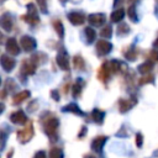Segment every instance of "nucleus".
I'll use <instances>...</instances> for the list:
<instances>
[{"instance_id": "f257e3e1", "label": "nucleus", "mask_w": 158, "mask_h": 158, "mask_svg": "<svg viewBox=\"0 0 158 158\" xmlns=\"http://www.w3.org/2000/svg\"><path fill=\"white\" fill-rule=\"evenodd\" d=\"M58 125H59V121L54 117V116H51L43 121V130L44 132L52 138V139H57V128H58Z\"/></svg>"}, {"instance_id": "f03ea898", "label": "nucleus", "mask_w": 158, "mask_h": 158, "mask_svg": "<svg viewBox=\"0 0 158 158\" xmlns=\"http://www.w3.org/2000/svg\"><path fill=\"white\" fill-rule=\"evenodd\" d=\"M27 14L22 17L26 22H28L30 25H37L40 22V17H38V11L36 9V6L33 4H28L27 5Z\"/></svg>"}, {"instance_id": "7ed1b4c3", "label": "nucleus", "mask_w": 158, "mask_h": 158, "mask_svg": "<svg viewBox=\"0 0 158 158\" xmlns=\"http://www.w3.org/2000/svg\"><path fill=\"white\" fill-rule=\"evenodd\" d=\"M32 136H33V125L31 121L27 123V126L25 128H22L21 131L17 132V138L21 143H27L32 138Z\"/></svg>"}, {"instance_id": "20e7f679", "label": "nucleus", "mask_w": 158, "mask_h": 158, "mask_svg": "<svg viewBox=\"0 0 158 158\" xmlns=\"http://www.w3.org/2000/svg\"><path fill=\"white\" fill-rule=\"evenodd\" d=\"M57 63H58V67L63 70H68L69 69V56L67 53V51L64 48H60L58 51V54H57Z\"/></svg>"}, {"instance_id": "39448f33", "label": "nucleus", "mask_w": 158, "mask_h": 158, "mask_svg": "<svg viewBox=\"0 0 158 158\" xmlns=\"http://www.w3.org/2000/svg\"><path fill=\"white\" fill-rule=\"evenodd\" d=\"M20 46L26 51V52H31L36 48L37 43H36V40L31 36H22L21 40H20Z\"/></svg>"}, {"instance_id": "423d86ee", "label": "nucleus", "mask_w": 158, "mask_h": 158, "mask_svg": "<svg viewBox=\"0 0 158 158\" xmlns=\"http://www.w3.org/2000/svg\"><path fill=\"white\" fill-rule=\"evenodd\" d=\"M112 49V44L109 41L105 40H100L96 43V52L99 56H106L109 52H111Z\"/></svg>"}, {"instance_id": "0eeeda50", "label": "nucleus", "mask_w": 158, "mask_h": 158, "mask_svg": "<svg viewBox=\"0 0 158 158\" xmlns=\"http://www.w3.org/2000/svg\"><path fill=\"white\" fill-rule=\"evenodd\" d=\"M16 60L10 54H2L1 56V67L5 72H11L15 68Z\"/></svg>"}, {"instance_id": "6e6552de", "label": "nucleus", "mask_w": 158, "mask_h": 158, "mask_svg": "<svg viewBox=\"0 0 158 158\" xmlns=\"http://www.w3.org/2000/svg\"><path fill=\"white\" fill-rule=\"evenodd\" d=\"M136 102H137V100H136L135 98H131V99H120V100H118V109H120V112L125 114L126 111H128L130 109H132Z\"/></svg>"}, {"instance_id": "1a4fd4ad", "label": "nucleus", "mask_w": 158, "mask_h": 158, "mask_svg": "<svg viewBox=\"0 0 158 158\" xmlns=\"http://www.w3.org/2000/svg\"><path fill=\"white\" fill-rule=\"evenodd\" d=\"M5 48H6V52L10 56H17L20 53V46H19V43L15 38H9L7 42H6Z\"/></svg>"}, {"instance_id": "9d476101", "label": "nucleus", "mask_w": 158, "mask_h": 158, "mask_svg": "<svg viewBox=\"0 0 158 158\" xmlns=\"http://www.w3.org/2000/svg\"><path fill=\"white\" fill-rule=\"evenodd\" d=\"M36 64L31 59H25L21 65V73L23 75H32L36 72Z\"/></svg>"}, {"instance_id": "9b49d317", "label": "nucleus", "mask_w": 158, "mask_h": 158, "mask_svg": "<svg viewBox=\"0 0 158 158\" xmlns=\"http://www.w3.org/2000/svg\"><path fill=\"white\" fill-rule=\"evenodd\" d=\"M106 21V16L104 14H91L88 17V22L93 26H101Z\"/></svg>"}, {"instance_id": "f8f14e48", "label": "nucleus", "mask_w": 158, "mask_h": 158, "mask_svg": "<svg viewBox=\"0 0 158 158\" xmlns=\"http://www.w3.org/2000/svg\"><path fill=\"white\" fill-rule=\"evenodd\" d=\"M10 121L12 123H15V125H23V123H26L27 117L23 114V111L19 110V111H15V112H12L10 115Z\"/></svg>"}, {"instance_id": "ddd939ff", "label": "nucleus", "mask_w": 158, "mask_h": 158, "mask_svg": "<svg viewBox=\"0 0 158 158\" xmlns=\"http://www.w3.org/2000/svg\"><path fill=\"white\" fill-rule=\"evenodd\" d=\"M106 141H107L106 136H98V137H95L93 139V142H91V149L94 152H96V153H100Z\"/></svg>"}, {"instance_id": "4468645a", "label": "nucleus", "mask_w": 158, "mask_h": 158, "mask_svg": "<svg viewBox=\"0 0 158 158\" xmlns=\"http://www.w3.org/2000/svg\"><path fill=\"white\" fill-rule=\"evenodd\" d=\"M68 20H69L73 25L78 26V25H81V23L85 21V16H84L83 12L73 11V12H69V14H68Z\"/></svg>"}, {"instance_id": "2eb2a0df", "label": "nucleus", "mask_w": 158, "mask_h": 158, "mask_svg": "<svg viewBox=\"0 0 158 158\" xmlns=\"http://www.w3.org/2000/svg\"><path fill=\"white\" fill-rule=\"evenodd\" d=\"M0 25L1 27L5 30V31H10L12 28V25H14V21H12V17L9 15V14H4L0 19Z\"/></svg>"}, {"instance_id": "dca6fc26", "label": "nucleus", "mask_w": 158, "mask_h": 158, "mask_svg": "<svg viewBox=\"0 0 158 158\" xmlns=\"http://www.w3.org/2000/svg\"><path fill=\"white\" fill-rule=\"evenodd\" d=\"M110 69H109V65H107V62H105L101 67H100V69H99V72H98V78L100 79V80H102L104 83H106L107 81V79H109V77H110Z\"/></svg>"}, {"instance_id": "f3484780", "label": "nucleus", "mask_w": 158, "mask_h": 158, "mask_svg": "<svg viewBox=\"0 0 158 158\" xmlns=\"http://www.w3.org/2000/svg\"><path fill=\"white\" fill-rule=\"evenodd\" d=\"M28 96H30V91H28V90H23V91L17 93V94L14 95L12 102H14V105H19L20 102H22L23 100H26Z\"/></svg>"}, {"instance_id": "a211bd4d", "label": "nucleus", "mask_w": 158, "mask_h": 158, "mask_svg": "<svg viewBox=\"0 0 158 158\" xmlns=\"http://www.w3.org/2000/svg\"><path fill=\"white\" fill-rule=\"evenodd\" d=\"M107 65H109V69H110L111 73H117L123 67V63L120 62V60H117V59H112V60L107 62Z\"/></svg>"}, {"instance_id": "6ab92c4d", "label": "nucleus", "mask_w": 158, "mask_h": 158, "mask_svg": "<svg viewBox=\"0 0 158 158\" xmlns=\"http://www.w3.org/2000/svg\"><path fill=\"white\" fill-rule=\"evenodd\" d=\"M153 62L152 60H148V62H144V63H142L137 69H138V72L142 74V75H147L152 69H153Z\"/></svg>"}, {"instance_id": "aec40b11", "label": "nucleus", "mask_w": 158, "mask_h": 158, "mask_svg": "<svg viewBox=\"0 0 158 158\" xmlns=\"http://www.w3.org/2000/svg\"><path fill=\"white\" fill-rule=\"evenodd\" d=\"M91 117L96 123L101 125L102 121H104V117H105V112L102 110H100V109H94L93 112H91Z\"/></svg>"}, {"instance_id": "412c9836", "label": "nucleus", "mask_w": 158, "mask_h": 158, "mask_svg": "<svg viewBox=\"0 0 158 158\" xmlns=\"http://www.w3.org/2000/svg\"><path fill=\"white\" fill-rule=\"evenodd\" d=\"M31 60L37 65V64H43L44 62H47V56L42 52L40 53H35L32 57H31Z\"/></svg>"}, {"instance_id": "4be33fe9", "label": "nucleus", "mask_w": 158, "mask_h": 158, "mask_svg": "<svg viewBox=\"0 0 158 158\" xmlns=\"http://www.w3.org/2000/svg\"><path fill=\"white\" fill-rule=\"evenodd\" d=\"M63 111H69V112H74V114H77V115H84V112L79 109V106L77 105V104H74V102H72V104H68L67 106H64L63 109H62Z\"/></svg>"}, {"instance_id": "5701e85b", "label": "nucleus", "mask_w": 158, "mask_h": 158, "mask_svg": "<svg viewBox=\"0 0 158 158\" xmlns=\"http://www.w3.org/2000/svg\"><path fill=\"white\" fill-rule=\"evenodd\" d=\"M125 17V10L123 9H117L111 14V21L112 22H120Z\"/></svg>"}, {"instance_id": "b1692460", "label": "nucleus", "mask_w": 158, "mask_h": 158, "mask_svg": "<svg viewBox=\"0 0 158 158\" xmlns=\"http://www.w3.org/2000/svg\"><path fill=\"white\" fill-rule=\"evenodd\" d=\"M83 85H84V80L83 79H77L75 84L73 85V96L74 98H78L81 93V89H83Z\"/></svg>"}, {"instance_id": "393cba45", "label": "nucleus", "mask_w": 158, "mask_h": 158, "mask_svg": "<svg viewBox=\"0 0 158 158\" xmlns=\"http://www.w3.org/2000/svg\"><path fill=\"white\" fill-rule=\"evenodd\" d=\"M125 57H126V59H128L130 62H133V60L137 59V57H138V52H137V49L132 46V47H130V49L126 52Z\"/></svg>"}, {"instance_id": "a878e982", "label": "nucleus", "mask_w": 158, "mask_h": 158, "mask_svg": "<svg viewBox=\"0 0 158 158\" xmlns=\"http://www.w3.org/2000/svg\"><path fill=\"white\" fill-rule=\"evenodd\" d=\"M73 63H74V68H75V69L84 70V68H85V62H84V59H83L81 56H75L74 59H73Z\"/></svg>"}, {"instance_id": "bb28decb", "label": "nucleus", "mask_w": 158, "mask_h": 158, "mask_svg": "<svg viewBox=\"0 0 158 158\" xmlns=\"http://www.w3.org/2000/svg\"><path fill=\"white\" fill-rule=\"evenodd\" d=\"M95 37H96L95 31H94L91 27H86V28H85V38H86V42H88V43L94 42V41H95Z\"/></svg>"}, {"instance_id": "cd10ccee", "label": "nucleus", "mask_w": 158, "mask_h": 158, "mask_svg": "<svg viewBox=\"0 0 158 158\" xmlns=\"http://www.w3.org/2000/svg\"><path fill=\"white\" fill-rule=\"evenodd\" d=\"M48 158H63V152H62V149L58 148V147H53V148L49 151Z\"/></svg>"}, {"instance_id": "c85d7f7f", "label": "nucleus", "mask_w": 158, "mask_h": 158, "mask_svg": "<svg viewBox=\"0 0 158 158\" xmlns=\"http://www.w3.org/2000/svg\"><path fill=\"white\" fill-rule=\"evenodd\" d=\"M127 15H128V17H130L131 21H133V22L138 21L137 12H136V5H131V6L128 7V10H127Z\"/></svg>"}, {"instance_id": "c756f323", "label": "nucleus", "mask_w": 158, "mask_h": 158, "mask_svg": "<svg viewBox=\"0 0 158 158\" xmlns=\"http://www.w3.org/2000/svg\"><path fill=\"white\" fill-rule=\"evenodd\" d=\"M53 27H54V30L57 31V33H58L60 37L64 36V27H63V23H62L60 21H58V20L53 21Z\"/></svg>"}, {"instance_id": "7c9ffc66", "label": "nucleus", "mask_w": 158, "mask_h": 158, "mask_svg": "<svg viewBox=\"0 0 158 158\" xmlns=\"http://www.w3.org/2000/svg\"><path fill=\"white\" fill-rule=\"evenodd\" d=\"M128 32H130V27H128L127 23H120V25L117 26V35L125 36V35H127Z\"/></svg>"}, {"instance_id": "2f4dec72", "label": "nucleus", "mask_w": 158, "mask_h": 158, "mask_svg": "<svg viewBox=\"0 0 158 158\" xmlns=\"http://www.w3.org/2000/svg\"><path fill=\"white\" fill-rule=\"evenodd\" d=\"M111 33H112V28H111L110 25L105 26V27L100 31V36H102V37H111Z\"/></svg>"}, {"instance_id": "473e14b6", "label": "nucleus", "mask_w": 158, "mask_h": 158, "mask_svg": "<svg viewBox=\"0 0 158 158\" xmlns=\"http://www.w3.org/2000/svg\"><path fill=\"white\" fill-rule=\"evenodd\" d=\"M154 81V77L152 75V74H147V75H144L143 78H141L139 79V84H146V83H153Z\"/></svg>"}, {"instance_id": "72a5a7b5", "label": "nucleus", "mask_w": 158, "mask_h": 158, "mask_svg": "<svg viewBox=\"0 0 158 158\" xmlns=\"http://www.w3.org/2000/svg\"><path fill=\"white\" fill-rule=\"evenodd\" d=\"M149 60H152L153 63L154 62H158V51L157 49H152L151 52H149Z\"/></svg>"}, {"instance_id": "f704fd0d", "label": "nucleus", "mask_w": 158, "mask_h": 158, "mask_svg": "<svg viewBox=\"0 0 158 158\" xmlns=\"http://www.w3.org/2000/svg\"><path fill=\"white\" fill-rule=\"evenodd\" d=\"M38 5H40V10L44 14H47V0H37Z\"/></svg>"}, {"instance_id": "c9c22d12", "label": "nucleus", "mask_w": 158, "mask_h": 158, "mask_svg": "<svg viewBox=\"0 0 158 158\" xmlns=\"http://www.w3.org/2000/svg\"><path fill=\"white\" fill-rule=\"evenodd\" d=\"M142 141H143L142 135L137 133V136H136V144H137V147H142Z\"/></svg>"}, {"instance_id": "e433bc0d", "label": "nucleus", "mask_w": 158, "mask_h": 158, "mask_svg": "<svg viewBox=\"0 0 158 158\" xmlns=\"http://www.w3.org/2000/svg\"><path fill=\"white\" fill-rule=\"evenodd\" d=\"M33 158H47V157H46V153H44L43 151H40V152H37V153L35 154Z\"/></svg>"}, {"instance_id": "4c0bfd02", "label": "nucleus", "mask_w": 158, "mask_h": 158, "mask_svg": "<svg viewBox=\"0 0 158 158\" xmlns=\"http://www.w3.org/2000/svg\"><path fill=\"white\" fill-rule=\"evenodd\" d=\"M85 133H86V127H85V126H83V127H81V131H80V133L78 135V137H79V138H83V137L85 136Z\"/></svg>"}, {"instance_id": "58836bf2", "label": "nucleus", "mask_w": 158, "mask_h": 158, "mask_svg": "<svg viewBox=\"0 0 158 158\" xmlns=\"http://www.w3.org/2000/svg\"><path fill=\"white\" fill-rule=\"evenodd\" d=\"M57 94H58V91H57V90H53V91H52V98H53L54 100H57V101H58V100H59V96H58Z\"/></svg>"}, {"instance_id": "ea45409f", "label": "nucleus", "mask_w": 158, "mask_h": 158, "mask_svg": "<svg viewBox=\"0 0 158 158\" xmlns=\"http://www.w3.org/2000/svg\"><path fill=\"white\" fill-rule=\"evenodd\" d=\"M84 158H96V157H94V156H91V154H88V156H85Z\"/></svg>"}, {"instance_id": "a19ab883", "label": "nucleus", "mask_w": 158, "mask_h": 158, "mask_svg": "<svg viewBox=\"0 0 158 158\" xmlns=\"http://www.w3.org/2000/svg\"><path fill=\"white\" fill-rule=\"evenodd\" d=\"M154 46H156V47H158V38L154 41Z\"/></svg>"}, {"instance_id": "79ce46f5", "label": "nucleus", "mask_w": 158, "mask_h": 158, "mask_svg": "<svg viewBox=\"0 0 158 158\" xmlns=\"http://www.w3.org/2000/svg\"><path fill=\"white\" fill-rule=\"evenodd\" d=\"M117 1H118V4H121V2H122V0H115V5L117 4Z\"/></svg>"}, {"instance_id": "37998d69", "label": "nucleus", "mask_w": 158, "mask_h": 158, "mask_svg": "<svg viewBox=\"0 0 158 158\" xmlns=\"http://www.w3.org/2000/svg\"><path fill=\"white\" fill-rule=\"evenodd\" d=\"M60 1H62V2H65V1H67V0H60Z\"/></svg>"}, {"instance_id": "c03bdc74", "label": "nucleus", "mask_w": 158, "mask_h": 158, "mask_svg": "<svg viewBox=\"0 0 158 158\" xmlns=\"http://www.w3.org/2000/svg\"><path fill=\"white\" fill-rule=\"evenodd\" d=\"M130 1H135V0H130Z\"/></svg>"}]
</instances>
